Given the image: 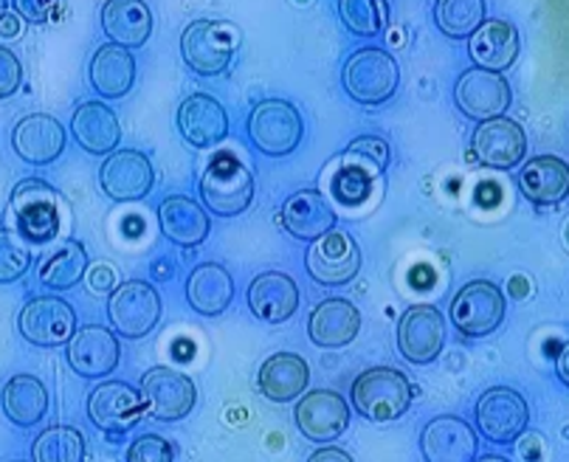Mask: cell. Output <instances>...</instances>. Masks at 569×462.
Wrapping results in <instances>:
<instances>
[{"instance_id":"6da1fadb","label":"cell","mask_w":569,"mask_h":462,"mask_svg":"<svg viewBox=\"0 0 569 462\" xmlns=\"http://www.w3.org/2000/svg\"><path fill=\"white\" fill-rule=\"evenodd\" d=\"M350 392L356 412L376 423L398 420L412 406V383L392 366H376V370L361 372Z\"/></svg>"},{"instance_id":"7a4b0ae2","label":"cell","mask_w":569,"mask_h":462,"mask_svg":"<svg viewBox=\"0 0 569 462\" xmlns=\"http://www.w3.org/2000/svg\"><path fill=\"white\" fill-rule=\"evenodd\" d=\"M240 34L231 23L220 20H194L181 34L183 62L200 77H218L229 68Z\"/></svg>"},{"instance_id":"3957f363","label":"cell","mask_w":569,"mask_h":462,"mask_svg":"<svg viewBox=\"0 0 569 462\" xmlns=\"http://www.w3.org/2000/svg\"><path fill=\"white\" fill-rule=\"evenodd\" d=\"M200 198L218 218H237L254 201V178L237 159L218 155L200 178Z\"/></svg>"},{"instance_id":"277c9868","label":"cell","mask_w":569,"mask_h":462,"mask_svg":"<svg viewBox=\"0 0 569 462\" xmlns=\"http://www.w3.org/2000/svg\"><path fill=\"white\" fill-rule=\"evenodd\" d=\"M345 91L358 104H383L395 97L400 82L398 62L383 49H361L347 60L341 73Z\"/></svg>"},{"instance_id":"5b68a950","label":"cell","mask_w":569,"mask_h":462,"mask_svg":"<svg viewBox=\"0 0 569 462\" xmlns=\"http://www.w3.org/2000/svg\"><path fill=\"white\" fill-rule=\"evenodd\" d=\"M251 144L271 159H282L299 147L305 124L299 110L284 99H262L249 116Z\"/></svg>"},{"instance_id":"8992f818","label":"cell","mask_w":569,"mask_h":462,"mask_svg":"<svg viewBox=\"0 0 569 462\" xmlns=\"http://www.w3.org/2000/svg\"><path fill=\"white\" fill-rule=\"evenodd\" d=\"M18 234L31 243H49L60 231V195L46 181H20L12 195Z\"/></svg>"},{"instance_id":"52a82bcc","label":"cell","mask_w":569,"mask_h":462,"mask_svg":"<svg viewBox=\"0 0 569 462\" xmlns=\"http://www.w3.org/2000/svg\"><path fill=\"white\" fill-rule=\"evenodd\" d=\"M108 319L116 333L124 339H144L161 319V297L150 282H121L108 299Z\"/></svg>"},{"instance_id":"ba28073f","label":"cell","mask_w":569,"mask_h":462,"mask_svg":"<svg viewBox=\"0 0 569 462\" xmlns=\"http://www.w3.org/2000/svg\"><path fill=\"white\" fill-rule=\"evenodd\" d=\"M505 293L488 280H473L451 302V322L468 339H485L505 322Z\"/></svg>"},{"instance_id":"9c48e42d","label":"cell","mask_w":569,"mask_h":462,"mask_svg":"<svg viewBox=\"0 0 569 462\" xmlns=\"http://www.w3.org/2000/svg\"><path fill=\"white\" fill-rule=\"evenodd\" d=\"M141 401L144 412L152 414L161 423H176L183 420L198 403V390H194L192 378L172 366H152L141 378Z\"/></svg>"},{"instance_id":"30bf717a","label":"cell","mask_w":569,"mask_h":462,"mask_svg":"<svg viewBox=\"0 0 569 462\" xmlns=\"http://www.w3.org/2000/svg\"><path fill=\"white\" fill-rule=\"evenodd\" d=\"M305 268H308L310 280L319 285H347L361 268V249L350 234L333 229L310 243L308 254H305Z\"/></svg>"},{"instance_id":"8fae6325","label":"cell","mask_w":569,"mask_h":462,"mask_svg":"<svg viewBox=\"0 0 569 462\" xmlns=\"http://www.w3.org/2000/svg\"><path fill=\"white\" fill-rule=\"evenodd\" d=\"M530 423L527 401L510 386H493L477 401V426L491 443L510 445Z\"/></svg>"},{"instance_id":"7c38bea8","label":"cell","mask_w":569,"mask_h":462,"mask_svg":"<svg viewBox=\"0 0 569 462\" xmlns=\"http://www.w3.org/2000/svg\"><path fill=\"white\" fill-rule=\"evenodd\" d=\"M446 346V319L435 304H412L398 322V350L409 364H431Z\"/></svg>"},{"instance_id":"4fadbf2b","label":"cell","mask_w":569,"mask_h":462,"mask_svg":"<svg viewBox=\"0 0 569 462\" xmlns=\"http://www.w3.org/2000/svg\"><path fill=\"white\" fill-rule=\"evenodd\" d=\"M88 418L104 434H128L144 418V401L124 381L99 383L88 398Z\"/></svg>"},{"instance_id":"5bb4252c","label":"cell","mask_w":569,"mask_h":462,"mask_svg":"<svg viewBox=\"0 0 569 462\" xmlns=\"http://www.w3.org/2000/svg\"><path fill=\"white\" fill-rule=\"evenodd\" d=\"M455 102L460 113L477 122L499 119L510 108V86L502 73L468 68L455 86Z\"/></svg>"},{"instance_id":"9a60e30c","label":"cell","mask_w":569,"mask_h":462,"mask_svg":"<svg viewBox=\"0 0 569 462\" xmlns=\"http://www.w3.org/2000/svg\"><path fill=\"white\" fill-rule=\"evenodd\" d=\"M20 335L37 346H62L77 330V313L66 299L37 297L18 319Z\"/></svg>"},{"instance_id":"2e32d148","label":"cell","mask_w":569,"mask_h":462,"mask_svg":"<svg viewBox=\"0 0 569 462\" xmlns=\"http://www.w3.org/2000/svg\"><path fill=\"white\" fill-rule=\"evenodd\" d=\"M99 183H102L104 195L110 201H141V198L150 195L152 183H156V172H152V164L144 152L119 150L110 152L108 161L102 164Z\"/></svg>"},{"instance_id":"e0dca14e","label":"cell","mask_w":569,"mask_h":462,"mask_svg":"<svg viewBox=\"0 0 569 462\" xmlns=\"http://www.w3.org/2000/svg\"><path fill=\"white\" fill-rule=\"evenodd\" d=\"M473 159L482 167H493V170H510L513 164H521L527 152V135L519 122L513 119H488L479 122L471 139Z\"/></svg>"},{"instance_id":"ac0fdd59","label":"cell","mask_w":569,"mask_h":462,"mask_svg":"<svg viewBox=\"0 0 569 462\" xmlns=\"http://www.w3.org/2000/svg\"><path fill=\"white\" fill-rule=\"evenodd\" d=\"M121 346L113 330L102 324H86L68 339V364L82 378H104L119 366Z\"/></svg>"},{"instance_id":"d6986e66","label":"cell","mask_w":569,"mask_h":462,"mask_svg":"<svg viewBox=\"0 0 569 462\" xmlns=\"http://www.w3.org/2000/svg\"><path fill=\"white\" fill-rule=\"evenodd\" d=\"M297 426L313 443H328V440L341 438L350 426V406L345 398L333 390H313L302 395L297 403Z\"/></svg>"},{"instance_id":"ffe728a7","label":"cell","mask_w":569,"mask_h":462,"mask_svg":"<svg viewBox=\"0 0 569 462\" xmlns=\"http://www.w3.org/2000/svg\"><path fill=\"white\" fill-rule=\"evenodd\" d=\"M420 451L426 462H473L477 456V432L462 418L440 414L429 420L420 434Z\"/></svg>"},{"instance_id":"44dd1931","label":"cell","mask_w":569,"mask_h":462,"mask_svg":"<svg viewBox=\"0 0 569 462\" xmlns=\"http://www.w3.org/2000/svg\"><path fill=\"white\" fill-rule=\"evenodd\" d=\"M12 147L31 167L51 164L66 150V130L49 113H31L20 119L12 130Z\"/></svg>"},{"instance_id":"7402d4cb","label":"cell","mask_w":569,"mask_h":462,"mask_svg":"<svg viewBox=\"0 0 569 462\" xmlns=\"http://www.w3.org/2000/svg\"><path fill=\"white\" fill-rule=\"evenodd\" d=\"M468 54L473 68L493 73L508 71L519 57V31L508 20H482L479 29L468 37Z\"/></svg>"},{"instance_id":"603a6c76","label":"cell","mask_w":569,"mask_h":462,"mask_svg":"<svg viewBox=\"0 0 569 462\" xmlns=\"http://www.w3.org/2000/svg\"><path fill=\"white\" fill-rule=\"evenodd\" d=\"M178 130L192 147H214L229 133V116L218 99L194 93L178 108Z\"/></svg>"},{"instance_id":"cb8c5ba5","label":"cell","mask_w":569,"mask_h":462,"mask_svg":"<svg viewBox=\"0 0 569 462\" xmlns=\"http://www.w3.org/2000/svg\"><path fill=\"white\" fill-rule=\"evenodd\" d=\"M279 218H282V225L291 238L308 240V243L336 229L333 207L319 189H302V192L288 198Z\"/></svg>"},{"instance_id":"d4e9b609","label":"cell","mask_w":569,"mask_h":462,"mask_svg":"<svg viewBox=\"0 0 569 462\" xmlns=\"http://www.w3.org/2000/svg\"><path fill=\"white\" fill-rule=\"evenodd\" d=\"M249 308L260 322H288L299 308L297 282L282 271H266L249 285Z\"/></svg>"},{"instance_id":"484cf974","label":"cell","mask_w":569,"mask_h":462,"mask_svg":"<svg viewBox=\"0 0 569 462\" xmlns=\"http://www.w3.org/2000/svg\"><path fill=\"white\" fill-rule=\"evenodd\" d=\"M361 330V313L347 299H325L316 304L308 319V335L316 346L336 350L347 346Z\"/></svg>"},{"instance_id":"4316f807","label":"cell","mask_w":569,"mask_h":462,"mask_svg":"<svg viewBox=\"0 0 569 462\" xmlns=\"http://www.w3.org/2000/svg\"><path fill=\"white\" fill-rule=\"evenodd\" d=\"M102 31L121 49H141L152 34V12L144 0H108L102 7Z\"/></svg>"},{"instance_id":"83f0119b","label":"cell","mask_w":569,"mask_h":462,"mask_svg":"<svg viewBox=\"0 0 569 462\" xmlns=\"http://www.w3.org/2000/svg\"><path fill=\"white\" fill-rule=\"evenodd\" d=\"M521 195L536 207H558L569 192V170L558 155H536L519 172Z\"/></svg>"},{"instance_id":"f1b7e54d","label":"cell","mask_w":569,"mask_h":462,"mask_svg":"<svg viewBox=\"0 0 569 462\" xmlns=\"http://www.w3.org/2000/svg\"><path fill=\"white\" fill-rule=\"evenodd\" d=\"M260 392L273 403H288L302 395L310 383V366L297 353H277L260 366Z\"/></svg>"},{"instance_id":"f546056e","label":"cell","mask_w":569,"mask_h":462,"mask_svg":"<svg viewBox=\"0 0 569 462\" xmlns=\"http://www.w3.org/2000/svg\"><path fill=\"white\" fill-rule=\"evenodd\" d=\"M187 299L189 308L200 317H220L234 299V280L218 262H203L189 274Z\"/></svg>"},{"instance_id":"4dcf8cb0","label":"cell","mask_w":569,"mask_h":462,"mask_svg":"<svg viewBox=\"0 0 569 462\" xmlns=\"http://www.w3.org/2000/svg\"><path fill=\"white\" fill-rule=\"evenodd\" d=\"M71 130L79 147L91 152V155H108V152L116 150V144L121 139L119 119L102 102L79 104L71 119Z\"/></svg>"},{"instance_id":"1f68e13d","label":"cell","mask_w":569,"mask_h":462,"mask_svg":"<svg viewBox=\"0 0 569 462\" xmlns=\"http://www.w3.org/2000/svg\"><path fill=\"white\" fill-rule=\"evenodd\" d=\"M158 223L170 243L183 245V249H192L200 245L209 234V218L207 212L198 207V201L192 198H167L161 207H158Z\"/></svg>"},{"instance_id":"d6a6232c","label":"cell","mask_w":569,"mask_h":462,"mask_svg":"<svg viewBox=\"0 0 569 462\" xmlns=\"http://www.w3.org/2000/svg\"><path fill=\"white\" fill-rule=\"evenodd\" d=\"M136 82L133 51L121 46L104 43L91 60V86L99 97L121 99L128 97Z\"/></svg>"},{"instance_id":"836d02e7","label":"cell","mask_w":569,"mask_h":462,"mask_svg":"<svg viewBox=\"0 0 569 462\" xmlns=\"http://www.w3.org/2000/svg\"><path fill=\"white\" fill-rule=\"evenodd\" d=\"M0 406H3V412H7L14 426L31 429L49 412V390H46L40 378L23 372V375L9 378V383L3 386V395H0Z\"/></svg>"},{"instance_id":"e575fe53","label":"cell","mask_w":569,"mask_h":462,"mask_svg":"<svg viewBox=\"0 0 569 462\" xmlns=\"http://www.w3.org/2000/svg\"><path fill=\"white\" fill-rule=\"evenodd\" d=\"M88 271V254L86 245L77 243V240H66L60 249H54L49 254V260L40 265V282L51 291H68V288L79 285L86 280Z\"/></svg>"},{"instance_id":"d590c367","label":"cell","mask_w":569,"mask_h":462,"mask_svg":"<svg viewBox=\"0 0 569 462\" xmlns=\"http://www.w3.org/2000/svg\"><path fill=\"white\" fill-rule=\"evenodd\" d=\"M435 20L451 40H466L485 20V0H435Z\"/></svg>"},{"instance_id":"8d00e7d4","label":"cell","mask_w":569,"mask_h":462,"mask_svg":"<svg viewBox=\"0 0 569 462\" xmlns=\"http://www.w3.org/2000/svg\"><path fill=\"white\" fill-rule=\"evenodd\" d=\"M34 462H86V438L71 426L46 429L31 445Z\"/></svg>"},{"instance_id":"74e56055","label":"cell","mask_w":569,"mask_h":462,"mask_svg":"<svg viewBox=\"0 0 569 462\" xmlns=\"http://www.w3.org/2000/svg\"><path fill=\"white\" fill-rule=\"evenodd\" d=\"M389 164V147L387 141L378 139V135H361V139L352 141L345 150V164L341 170H350L356 175L376 178L378 172L387 170Z\"/></svg>"},{"instance_id":"f35d334b","label":"cell","mask_w":569,"mask_h":462,"mask_svg":"<svg viewBox=\"0 0 569 462\" xmlns=\"http://www.w3.org/2000/svg\"><path fill=\"white\" fill-rule=\"evenodd\" d=\"M339 18L352 34L376 37L387 23L383 0H339Z\"/></svg>"},{"instance_id":"ab89813d","label":"cell","mask_w":569,"mask_h":462,"mask_svg":"<svg viewBox=\"0 0 569 462\" xmlns=\"http://www.w3.org/2000/svg\"><path fill=\"white\" fill-rule=\"evenodd\" d=\"M31 251L18 231L0 229V282H14L29 271Z\"/></svg>"},{"instance_id":"60d3db41","label":"cell","mask_w":569,"mask_h":462,"mask_svg":"<svg viewBox=\"0 0 569 462\" xmlns=\"http://www.w3.org/2000/svg\"><path fill=\"white\" fill-rule=\"evenodd\" d=\"M176 460V451L172 443L158 434H144V438L136 440L128 451V462H172Z\"/></svg>"},{"instance_id":"b9f144b4","label":"cell","mask_w":569,"mask_h":462,"mask_svg":"<svg viewBox=\"0 0 569 462\" xmlns=\"http://www.w3.org/2000/svg\"><path fill=\"white\" fill-rule=\"evenodd\" d=\"M23 86V66L18 54L0 46V99H9Z\"/></svg>"},{"instance_id":"7bdbcfd3","label":"cell","mask_w":569,"mask_h":462,"mask_svg":"<svg viewBox=\"0 0 569 462\" xmlns=\"http://www.w3.org/2000/svg\"><path fill=\"white\" fill-rule=\"evenodd\" d=\"M12 7L29 23H46L54 9V0H12Z\"/></svg>"},{"instance_id":"ee69618b","label":"cell","mask_w":569,"mask_h":462,"mask_svg":"<svg viewBox=\"0 0 569 462\" xmlns=\"http://www.w3.org/2000/svg\"><path fill=\"white\" fill-rule=\"evenodd\" d=\"M308 462H352V456L347 451L333 449V445H325V449H316Z\"/></svg>"},{"instance_id":"f6af8a7d","label":"cell","mask_w":569,"mask_h":462,"mask_svg":"<svg viewBox=\"0 0 569 462\" xmlns=\"http://www.w3.org/2000/svg\"><path fill=\"white\" fill-rule=\"evenodd\" d=\"M104 280L108 282H113V271H104V268H99L97 271V280H93V291H108V288H104Z\"/></svg>"},{"instance_id":"bcb514c9","label":"cell","mask_w":569,"mask_h":462,"mask_svg":"<svg viewBox=\"0 0 569 462\" xmlns=\"http://www.w3.org/2000/svg\"><path fill=\"white\" fill-rule=\"evenodd\" d=\"M0 34H7V37L20 34V23L14 26V20H12V18H7V14H3V18H0Z\"/></svg>"},{"instance_id":"7dc6e473","label":"cell","mask_w":569,"mask_h":462,"mask_svg":"<svg viewBox=\"0 0 569 462\" xmlns=\"http://www.w3.org/2000/svg\"><path fill=\"white\" fill-rule=\"evenodd\" d=\"M558 372H561V381L567 383L569 375H567V346L561 350V366H558Z\"/></svg>"},{"instance_id":"c3c4849f","label":"cell","mask_w":569,"mask_h":462,"mask_svg":"<svg viewBox=\"0 0 569 462\" xmlns=\"http://www.w3.org/2000/svg\"><path fill=\"white\" fill-rule=\"evenodd\" d=\"M477 462H508V460H505V456H497V454H488V456H482V460H477Z\"/></svg>"},{"instance_id":"681fc988","label":"cell","mask_w":569,"mask_h":462,"mask_svg":"<svg viewBox=\"0 0 569 462\" xmlns=\"http://www.w3.org/2000/svg\"><path fill=\"white\" fill-rule=\"evenodd\" d=\"M7 14V0H0V18Z\"/></svg>"}]
</instances>
